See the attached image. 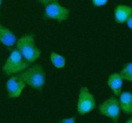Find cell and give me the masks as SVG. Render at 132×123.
Masks as SVG:
<instances>
[{"instance_id": "cell-2", "label": "cell", "mask_w": 132, "mask_h": 123, "mask_svg": "<svg viewBox=\"0 0 132 123\" xmlns=\"http://www.w3.org/2000/svg\"><path fill=\"white\" fill-rule=\"evenodd\" d=\"M17 49L23 57L30 64H33L41 56V51L37 47L34 37L31 34H25L16 42Z\"/></svg>"}, {"instance_id": "cell-11", "label": "cell", "mask_w": 132, "mask_h": 123, "mask_svg": "<svg viewBox=\"0 0 132 123\" xmlns=\"http://www.w3.org/2000/svg\"><path fill=\"white\" fill-rule=\"evenodd\" d=\"M119 103L121 109L125 114H132V92L130 91H124L119 96Z\"/></svg>"}, {"instance_id": "cell-17", "label": "cell", "mask_w": 132, "mask_h": 123, "mask_svg": "<svg viewBox=\"0 0 132 123\" xmlns=\"http://www.w3.org/2000/svg\"><path fill=\"white\" fill-rule=\"evenodd\" d=\"M57 1V0H38L39 2L41 3L42 5H47V4L53 2V1Z\"/></svg>"}, {"instance_id": "cell-14", "label": "cell", "mask_w": 132, "mask_h": 123, "mask_svg": "<svg viewBox=\"0 0 132 123\" xmlns=\"http://www.w3.org/2000/svg\"><path fill=\"white\" fill-rule=\"evenodd\" d=\"M92 1L94 6L99 7V6H103L106 5L108 0H92Z\"/></svg>"}, {"instance_id": "cell-12", "label": "cell", "mask_w": 132, "mask_h": 123, "mask_svg": "<svg viewBox=\"0 0 132 123\" xmlns=\"http://www.w3.org/2000/svg\"><path fill=\"white\" fill-rule=\"evenodd\" d=\"M50 60L54 66L57 69H63L66 65L65 58L54 51L50 53Z\"/></svg>"}, {"instance_id": "cell-7", "label": "cell", "mask_w": 132, "mask_h": 123, "mask_svg": "<svg viewBox=\"0 0 132 123\" xmlns=\"http://www.w3.org/2000/svg\"><path fill=\"white\" fill-rule=\"evenodd\" d=\"M26 84L19 75L10 77L6 83V91L9 98H18L21 95Z\"/></svg>"}, {"instance_id": "cell-5", "label": "cell", "mask_w": 132, "mask_h": 123, "mask_svg": "<svg viewBox=\"0 0 132 123\" xmlns=\"http://www.w3.org/2000/svg\"><path fill=\"white\" fill-rule=\"evenodd\" d=\"M95 106V100L86 87H81L77 102V111L80 115H85L92 111Z\"/></svg>"}, {"instance_id": "cell-19", "label": "cell", "mask_w": 132, "mask_h": 123, "mask_svg": "<svg viewBox=\"0 0 132 123\" xmlns=\"http://www.w3.org/2000/svg\"><path fill=\"white\" fill-rule=\"evenodd\" d=\"M1 0H0V7H1Z\"/></svg>"}, {"instance_id": "cell-8", "label": "cell", "mask_w": 132, "mask_h": 123, "mask_svg": "<svg viewBox=\"0 0 132 123\" xmlns=\"http://www.w3.org/2000/svg\"><path fill=\"white\" fill-rule=\"evenodd\" d=\"M17 40L15 34L0 23V42L6 47H12L16 44Z\"/></svg>"}, {"instance_id": "cell-1", "label": "cell", "mask_w": 132, "mask_h": 123, "mask_svg": "<svg viewBox=\"0 0 132 123\" xmlns=\"http://www.w3.org/2000/svg\"><path fill=\"white\" fill-rule=\"evenodd\" d=\"M25 83L34 89L41 90L46 81V73L42 65H30L19 74Z\"/></svg>"}, {"instance_id": "cell-18", "label": "cell", "mask_w": 132, "mask_h": 123, "mask_svg": "<svg viewBox=\"0 0 132 123\" xmlns=\"http://www.w3.org/2000/svg\"><path fill=\"white\" fill-rule=\"evenodd\" d=\"M125 123H132V117H130V119H129L127 121H126V122H125Z\"/></svg>"}, {"instance_id": "cell-3", "label": "cell", "mask_w": 132, "mask_h": 123, "mask_svg": "<svg viewBox=\"0 0 132 123\" xmlns=\"http://www.w3.org/2000/svg\"><path fill=\"white\" fill-rule=\"evenodd\" d=\"M31 65L17 49L13 50L3 66V72L7 76L21 73Z\"/></svg>"}, {"instance_id": "cell-9", "label": "cell", "mask_w": 132, "mask_h": 123, "mask_svg": "<svg viewBox=\"0 0 132 123\" xmlns=\"http://www.w3.org/2000/svg\"><path fill=\"white\" fill-rule=\"evenodd\" d=\"M132 13V8L128 5H119L114 10L115 20L119 24L126 23Z\"/></svg>"}, {"instance_id": "cell-4", "label": "cell", "mask_w": 132, "mask_h": 123, "mask_svg": "<svg viewBox=\"0 0 132 123\" xmlns=\"http://www.w3.org/2000/svg\"><path fill=\"white\" fill-rule=\"evenodd\" d=\"M121 110L119 100L117 97L114 96L107 99L99 106L100 114L110 119L114 123L118 122L121 114Z\"/></svg>"}, {"instance_id": "cell-10", "label": "cell", "mask_w": 132, "mask_h": 123, "mask_svg": "<svg viewBox=\"0 0 132 123\" xmlns=\"http://www.w3.org/2000/svg\"><path fill=\"white\" fill-rule=\"evenodd\" d=\"M122 83L123 79L120 73H114L110 75L108 79V85L117 97H119L122 92Z\"/></svg>"}, {"instance_id": "cell-15", "label": "cell", "mask_w": 132, "mask_h": 123, "mask_svg": "<svg viewBox=\"0 0 132 123\" xmlns=\"http://www.w3.org/2000/svg\"><path fill=\"white\" fill-rule=\"evenodd\" d=\"M58 123H76V117H71L64 118L61 119Z\"/></svg>"}, {"instance_id": "cell-13", "label": "cell", "mask_w": 132, "mask_h": 123, "mask_svg": "<svg viewBox=\"0 0 132 123\" xmlns=\"http://www.w3.org/2000/svg\"><path fill=\"white\" fill-rule=\"evenodd\" d=\"M120 74L122 79L132 83V62L125 65L120 72Z\"/></svg>"}, {"instance_id": "cell-16", "label": "cell", "mask_w": 132, "mask_h": 123, "mask_svg": "<svg viewBox=\"0 0 132 123\" xmlns=\"http://www.w3.org/2000/svg\"><path fill=\"white\" fill-rule=\"evenodd\" d=\"M126 24H127V26H128V28L132 30V13L131 14V15H130V16L129 17L127 21H126Z\"/></svg>"}, {"instance_id": "cell-6", "label": "cell", "mask_w": 132, "mask_h": 123, "mask_svg": "<svg viewBox=\"0 0 132 123\" xmlns=\"http://www.w3.org/2000/svg\"><path fill=\"white\" fill-rule=\"evenodd\" d=\"M69 15V9L63 6L57 1L45 5V15L49 19H54L61 23L67 20Z\"/></svg>"}]
</instances>
